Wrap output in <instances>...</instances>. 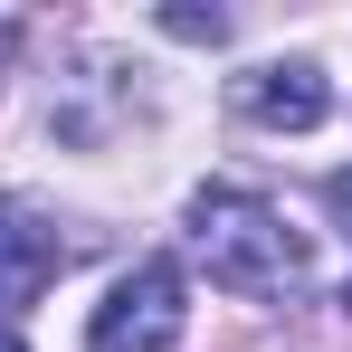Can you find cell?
I'll return each mask as SVG.
<instances>
[{
	"label": "cell",
	"mask_w": 352,
	"mask_h": 352,
	"mask_svg": "<svg viewBox=\"0 0 352 352\" xmlns=\"http://www.w3.org/2000/svg\"><path fill=\"white\" fill-rule=\"evenodd\" d=\"M10 48H19V29H0V67H10Z\"/></svg>",
	"instance_id": "52a82bcc"
},
{
	"label": "cell",
	"mask_w": 352,
	"mask_h": 352,
	"mask_svg": "<svg viewBox=\"0 0 352 352\" xmlns=\"http://www.w3.org/2000/svg\"><path fill=\"white\" fill-rule=\"evenodd\" d=\"M190 257L229 295H305V238L257 190H229V181H210L190 200Z\"/></svg>",
	"instance_id": "6da1fadb"
},
{
	"label": "cell",
	"mask_w": 352,
	"mask_h": 352,
	"mask_svg": "<svg viewBox=\"0 0 352 352\" xmlns=\"http://www.w3.org/2000/svg\"><path fill=\"white\" fill-rule=\"evenodd\" d=\"M0 352H29V343H19V333H0Z\"/></svg>",
	"instance_id": "ba28073f"
},
{
	"label": "cell",
	"mask_w": 352,
	"mask_h": 352,
	"mask_svg": "<svg viewBox=\"0 0 352 352\" xmlns=\"http://www.w3.org/2000/svg\"><path fill=\"white\" fill-rule=\"evenodd\" d=\"M181 324H190V286H181V267H172V257H143V267L115 276V295L96 305L86 352H172Z\"/></svg>",
	"instance_id": "7a4b0ae2"
},
{
	"label": "cell",
	"mask_w": 352,
	"mask_h": 352,
	"mask_svg": "<svg viewBox=\"0 0 352 352\" xmlns=\"http://www.w3.org/2000/svg\"><path fill=\"white\" fill-rule=\"evenodd\" d=\"M162 29L190 38V48H219V38H229V19H219V10H162Z\"/></svg>",
	"instance_id": "5b68a950"
},
{
	"label": "cell",
	"mask_w": 352,
	"mask_h": 352,
	"mask_svg": "<svg viewBox=\"0 0 352 352\" xmlns=\"http://www.w3.org/2000/svg\"><path fill=\"white\" fill-rule=\"evenodd\" d=\"M238 105H248V124H267V133H314V124L333 115V86H324L314 58H276V67H257V76H238Z\"/></svg>",
	"instance_id": "3957f363"
},
{
	"label": "cell",
	"mask_w": 352,
	"mask_h": 352,
	"mask_svg": "<svg viewBox=\"0 0 352 352\" xmlns=\"http://www.w3.org/2000/svg\"><path fill=\"white\" fill-rule=\"evenodd\" d=\"M67 267V248H58V229H38L19 200H0V295H38L48 276Z\"/></svg>",
	"instance_id": "277c9868"
},
{
	"label": "cell",
	"mask_w": 352,
	"mask_h": 352,
	"mask_svg": "<svg viewBox=\"0 0 352 352\" xmlns=\"http://www.w3.org/2000/svg\"><path fill=\"white\" fill-rule=\"evenodd\" d=\"M333 210L352 219V172H333ZM343 305H352V295H343Z\"/></svg>",
	"instance_id": "8992f818"
}]
</instances>
